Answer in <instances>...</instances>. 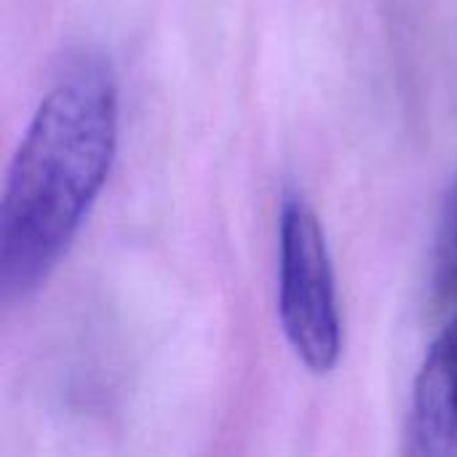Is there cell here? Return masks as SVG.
Instances as JSON below:
<instances>
[{
  "mask_svg": "<svg viewBox=\"0 0 457 457\" xmlns=\"http://www.w3.org/2000/svg\"><path fill=\"white\" fill-rule=\"evenodd\" d=\"M434 287L436 295L445 300L457 297V179L445 198L439 217L434 249Z\"/></svg>",
  "mask_w": 457,
  "mask_h": 457,
  "instance_id": "4",
  "label": "cell"
},
{
  "mask_svg": "<svg viewBox=\"0 0 457 457\" xmlns=\"http://www.w3.org/2000/svg\"><path fill=\"white\" fill-rule=\"evenodd\" d=\"M278 316L292 351L319 375L335 370L343 321L324 228L300 193H287L278 217Z\"/></svg>",
  "mask_w": 457,
  "mask_h": 457,
  "instance_id": "2",
  "label": "cell"
},
{
  "mask_svg": "<svg viewBox=\"0 0 457 457\" xmlns=\"http://www.w3.org/2000/svg\"><path fill=\"white\" fill-rule=\"evenodd\" d=\"M407 436L410 455L457 457V313L415 378Z\"/></svg>",
  "mask_w": 457,
  "mask_h": 457,
  "instance_id": "3",
  "label": "cell"
},
{
  "mask_svg": "<svg viewBox=\"0 0 457 457\" xmlns=\"http://www.w3.org/2000/svg\"><path fill=\"white\" fill-rule=\"evenodd\" d=\"M118 150V86L99 56L75 59L37 104L0 204V295L16 303L54 273Z\"/></svg>",
  "mask_w": 457,
  "mask_h": 457,
  "instance_id": "1",
  "label": "cell"
}]
</instances>
